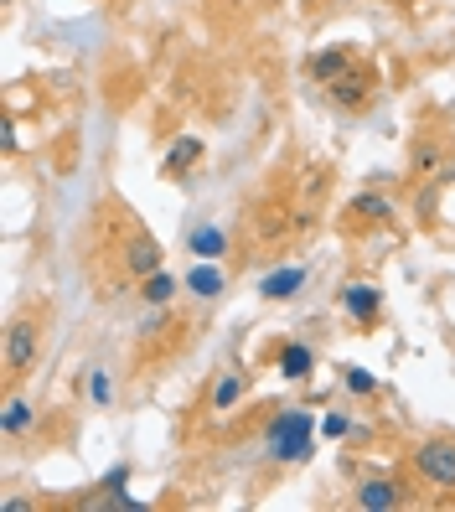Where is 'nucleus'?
Here are the masks:
<instances>
[{
    "mask_svg": "<svg viewBox=\"0 0 455 512\" xmlns=\"http://www.w3.org/2000/svg\"><path fill=\"white\" fill-rule=\"evenodd\" d=\"M316 435H321V419H316V414H306V409H285V414L269 419L264 450H269V461H280V466H300V461H311Z\"/></svg>",
    "mask_w": 455,
    "mask_h": 512,
    "instance_id": "f257e3e1",
    "label": "nucleus"
},
{
    "mask_svg": "<svg viewBox=\"0 0 455 512\" xmlns=\"http://www.w3.org/2000/svg\"><path fill=\"white\" fill-rule=\"evenodd\" d=\"M414 471L430 481L435 492H455V440H424L414 450Z\"/></svg>",
    "mask_w": 455,
    "mask_h": 512,
    "instance_id": "f03ea898",
    "label": "nucleus"
},
{
    "mask_svg": "<svg viewBox=\"0 0 455 512\" xmlns=\"http://www.w3.org/2000/svg\"><path fill=\"white\" fill-rule=\"evenodd\" d=\"M37 363V326L32 321H11L6 326V378H21Z\"/></svg>",
    "mask_w": 455,
    "mask_h": 512,
    "instance_id": "7ed1b4c3",
    "label": "nucleus"
},
{
    "mask_svg": "<svg viewBox=\"0 0 455 512\" xmlns=\"http://www.w3.org/2000/svg\"><path fill=\"white\" fill-rule=\"evenodd\" d=\"M368 94H373V68H357V63L337 83H326V99L337 104V109H362V104H368Z\"/></svg>",
    "mask_w": 455,
    "mask_h": 512,
    "instance_id": "20e7f679",
    "label": "nucleus"
},
{
    "mask_svg": "<svg viewBox=\"0 0 455 512\" xmlns=\"http://www.w3.org/2000/svg\"><path fill=\"white\" fill-rule=\"evenodd\" d=\"M306 290V264H275L259 275V300H295Z\"/></svg>",
    "mask_w": 455,
    "mask_h": 512,
    "instance_id": "39448f33",
    "label": "nucleus"
},
{
    "mask_svg": "<svg viewBox=\"0 0 455 512\" xmlns=\"http://www.w3.org/2000/svg\"><path fill=\"white\" fill-rule=\"evenodd\" d=\"M362 512H393V507H404V487L393 476H368V481H357V497H352Z\"/></svg>",
    "mask_w": 455,
    "mask_h": 512,
    "instance_id": "423d86ee",
    "label": "nucleus"
},
{
    "mask_svg": "<svg viewBox=\"0 0 455 512\" xmlns=\"http://www.w3.org/2000/svg\"><path fill=\"white\" fill-rule=\"evenodd\" d=\"M125 269L135 280H145V275H156V269H166V249L156 244L150 233H135L130 244H125Z\"/></svg>",
    "mask_w": 455,
    "mask_h": 512,
    "instance_id": "0eeeda50",
    "label": "nucleus"
},
{
    "mask_svg": "<svg viewBox=\"0 0 455 512\" xmlns=\"http://www.w3.org/2000/svg\"><path fill=\"white\" fill-rule=\"evenodd\" d=\"M342 311H347L357 326L378 321V311H383V290H378V285H342Z\"/></svg>",
    "mask_w": 455,
    "mask_h": 512,
    "instance_id": "6e6552de",
    "label": "nucleus"
},
{
    "mask_svg": "<svg viewBox=\"0 0 455 512\" xmlns=\"http://www.w3.org/2000/svg\"><path fill=\"white\" fill-rule=\"evenodd\" d=\"M181 285H187V295H197V300H218L228 290V275L218 269V259H197V269Z\"/></svg>",
    "mask_w": 455,
    "mask_h": 512,
    "instance_id": "1a4fd4ad",
    "label": "nucleus"
},
{
    "mask_svg": "<svg viewBox=\"0 0 455 512\" xmlns=\"http://www.w3.org/2000/svg\"><path fill=\"white\" fill-rule=\"evenodd\" d=\"M202 156H207V145H202L197 135H176L171 150H166V176H171V182H181V176H187Z\"/></svg>",
    "mask_w": 455,
    "mask_h": 512,
    "instance_id": "9d476101",
    "label": "nucleus"
},
{
    "mask_svg": "<svg viewBox=\"0 0 455 512\" xmlns=\"http://www.w3.org/2000/svg\"><path fill=\"white\" fill-rule=\"evenodd\" d=\"M176 290H187V285H181L171 269H156V275H145V280H140V300H145L150 311H166L171 300H176Z\"/></svg>",
    "mask_w": 455,
    "mask_h": 512,
    "instance_id": "9b49d317",
    "label": "nucleus"
},
{
    "mask_svg": "<svg viewBox=\"0 0 455 512\" xmlns=\"http://www.w3.org/2000/svg\"><path fill=\"white\" fill-rule=\"evenodd\" d=\"M275 363H280V378H285V383H306L311 368H316V352H311L306 342H285Z\"/></svg>",
    "mask_w": 455,
    "mask_h": 512,
    "instance_id": "f8f14e48",
    "label": "nucleus"
},
{
    "mask_svg": "<svg viewBox=\"0 0 455 512\" xmlns=\"http://www.w3.org/2000/svg\"><path fill=\"white\" fill-rule=\"evenodd\" d=\"M244 388H249V373H244V368H228L218 383H212V399H207V404L218 409V414H228L238 399H244Z\"/></svg>",
    "mask_w": 455,
    "mask_h": 512,
    "instance_id": "ddd939ff",
    "label": "nucleus"
},
{
    "mask_svg": "<svg viewBox=\"0 0 455 512\" xmlns=\"http://www.w3.org/2000/svg\"><path fill=\"white\" fill-rule=\"evenodd\" d=\"M342 73H352V52L347 47H326V52L311 57V78L316 83H337Z\"/></svg>",
    "mask_w": 455,
    "mask_h": 512,
    "instance_id": "4468645a",
    "label": "nucleus"
},
{
    "mask_svg": "<svg viewBox=\"0 0 455 512\" xmlns=\"http://www.w3.org/2000/svg\"><path fill=\"white\" fill-rule=\"evenodd\" d=\"M187 249H192L197 259H223V254H228V233H223L218 223H202V228H192Z\"/></svg>",
    "mask_w": 455,
    "mask_h": 512,
    "instance_id": "2eb2a0df",
    "label": "nucleus"
},
{
    "mask_svg": "<svg viewBox=\"0 0 455 512\" xmlns=\"http://www.w3.org/2000/svg\"><path fill=\"white\" fill-rule=\"evenodd\" d=\"M32 419H37V409L26 404V399H6V409H0V435H26L32 430Z\"/></svg>",
    "mask_w": 455,
    "mask_h": 512,
    "instance_id": "dca6fc26",
    "label": "nucleus"
},
{
    "mask_svg": "<svg viewBox=\"0 0 455 512\" xmlns=\"http://www.w3.org/2000/svg\"><path fill=\"white\" fill-rule=\"evenodd\" d=\"M125 487H130V461H119V466L99 481V487H94V492H99V497H94V507H114L119 497H125Z\"/></svg>",
    "mask_w": 455,
    "mask_h": 512,
    "instance_id": "f3484780",
    "label": "nucleus"
},
{
    "mask_svg": "<svg viewBox=\"0 0 455 512\" xmlns=\"http://www.w3.org/2000/svg\"><path fill=\"white\" fill-rule=\"evenodd\" d=\"M352 213L368 218V223H388V218H393V202H388L383 192H357V197H352Z\"/></svg>",
    "mask_w": 455,
    "mask_h": 512,
    "instance_id": "a211bd4d",
    "label": "nucleus"
},
{
    "mask_svg": "<svg viewBox=\"0 0 455 512\" xmlns=\"http://www.w3.org/2000/svg\"><path fill=\"white\" fill-rule=\"evenodd\" d=\"M342 383H347L352 399H373V394H378V378H373L368 368H342Z\"/></svg>",
    "mask_w": 455,
    "mask_h": 512,
    "instance_id": "6ab92c4d",
    "label": "nucleus"
},
{
    "mask_svg": "<svg viewBox=\"0 0 455 512\" xmlns=\"http://www.w3.org/2000/svg\"><path fill=\"white\" fill-rule=\"evenodd\" d=\"M109 399H114L109 368H94V373H88V404H94V409H109Z\"/></svg>",
    "mask_w": 455,
    "mask_h": 512,
    "instance_id": "aec40b11",
    "label": "nucleus"
},
{
    "mask_svg": "<svg viewBox=\"0 0 455 512\" xmlns=\"http://www.w3.org/2000/svg\"><path fill=\"white\" fill-rule=\"evenodd\" d=\"M435 166H440V145H435V140H419V145H414V171L430 176Z\"/></svg>",
    "mask_w": 455,
    "mask_h": 512,
    "instance_id": "412c9836",
    "label": "nucleus"
},
{
    "mask_svg": "<svg viewBox=\"0 0 455 512\" xmlns=\"http://www.w3.org/2000/svg\"><path fill=\"white\" fill-rule=\"evenodd\" d=\"M321 435H326V440H342V435H357V430H352V419H347V414L331 409V414L321 419Z\"/></svg>",
    "mask_w": 455,
    "mask_h": 512,
    "instance_id": "4be33fe9",
    "label": "nucleus"
},
{
    "mask_svg": "<svg viewBox=\"0 0 455 512\" xmlns=\"http://www.w3.org/2000/svg\"><path fill=\"white\" fill-rule=\"evenodd\" d=\"M0 512H32V502H26V497H6V502H0Z\"/></svg>",
    "mask_w": 455,
    "mask_h": 512,
    "instance_id": "5701e85b",
    "label": "nucleus"
},
{
    "mask_svg": "<svg viewBox=\"0 0 455 512\" xmlns=\"http://www.w3.org/2000/svg\"><path fill=\"white\" fill-rule=\"evenodd\" d=\"M6 6H16V0H6Z\"/></svg>",
    "mask_w": 455,
    "mask_h": 512,
    "instance_id": "b1692460",
    "label": "nucleus"
}]
</instances>
